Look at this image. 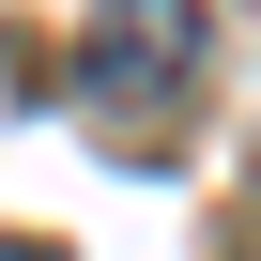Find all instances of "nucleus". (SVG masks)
<instances>
[{
	"instance_id": "nucleus-1",
	"label": "nucleus",
	"mask_w": 261,
	"mask_h": 261,
	"mask_svg": "<svg viewBox=\"0 0 261 261\" xmlns=\"http://www.w3.org/2000/svg\"><path fill=\"white\" fill-rule=\"evenodd\" d=\"M200 0H92V108H169L200 77Z\"/></svg>"
},
{
	"instance_id": "nucleus-2",
	"label": "nucleus",
	"mask_w": 261,
	"mask_h": 261,
	"mask_svg": "<svg viewBox=\"0 0 261 261\" xmlns=\"http://www.w3.org/2000/svg\"><path fill=\"white\" fill-rule=\"evenodd\" d=\"M0 261H62V246H46V230H0Z\"/></svg>"
}]
</instances>
